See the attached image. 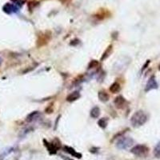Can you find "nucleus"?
<instances>
[{"label":"nucleus","mask_w":160,"mask_h":160,"mask_svg":"<svg viewBox=\"0 0 160 160\" xmlns=\"http://www.w3.org/2000/svg\"><path fill=\"white\" fill-rule=\"evenodd\" d=\"M114 102H115V105L116 106V108H119V109L123 108L124 106H125L126 103H127L126 99L122 96H118L117 98H115Z\"/></svg>","instance_id":"obj_8"},{"label":"nucleus","mask_w":160,"mask_h":160,"mask_svg":"<svg viewBox=\"0 0 160 160\" xmlns=\"http://www.w3.org/2000/svg\"><path fill=\"white\" fill-rule=\"evenodd\" d=\"M120 90H121V87H120L119 83H118V82H114V83L110 87V91H111V92H112L113 94L119 92Z\"/></svg>","instance_id":"obj_12"},{"label":"nucleus","mask_w":160,"mask_h":160,"mask_svg":"<svg viewBox=\"0 0 160 160\" xmlns=\"http://www.w3.org/2000/svg\"><path fill=\"white\" fill-rule=\"evenodd\" d=\"M12 150L13 148H10V149L7 150V151H4L3 152L1 153V154H0V160H3L4 158H5V157L8 155H9L10 153L12 151Z\"/></svg>","instance_id":"obj_16"},{"label":"nucleus","mask_w":160,"mask_h":160,"mask_svg":"<svg viewBox=\"0 0 160 160\" xmlns=\"http://www.w3.org/2000/svg\"><path fill=\"white\" fill-rule=\"evenodd\" d=\"M159 70H160V65H159Z\"/></svg>","instance_id":"obj_20"},{"label":"nucleus","mask_w":160,"mask_h":160,"mask_svg":"<svg viewBox=\"0 0 160 160\" xmlns=\"http://www.w3.org/2000/svg\"><path fill=\"white\" fill-rule=\"evenodd\" d=\"M156 88H158V83L155 80V76H151L146 86V91H151V90L156 89Z\"/></svg>","instance_id":"obj_7"},{"label":"nucleus","mask_w":160,"mask_h":160,"mask_svg":"<svg viewBox=\"0 0 160 160\" xmlns=\"http://www.w3.org/2000/svg\"><path fill=\"white\" fill-rule=\"evenodd\" d=\"M108 118H100L98 122V126H99L100 128H105L106 127H107V125H108Z\"/></svg>","instance_id":"obj_14"},{"label":"nucleus","mask_w":160,"mask_h":160,"mask_svg":"<svg viewBox=\"0 0 160 160\" xmlns=\"http://www.w3.org/2000/svg\"><path fill=\"white\" fill-rule=\"evenodd\" d=\"M41 118H42V114L39 111H33V112H31V114H29L27 116L26 121L28 122H36V121L39 120Z\"/></svg>","instance_id":"obj_6"},{"label":"nucleus","mask_w":160,"mask_h":160,"mask_svg":"<svg viewBox=\"0 0 160 160\" xmlns=\"http://www.w3.org/2000/svg\"><path fill=\"white\" fill-rule=\"evenodd\" d=\"M2 58H0V66H1V64H2Z\"/></svg>","instance_id":"obj_19"},{"label":"nucleus","mask_w":160,"mask_h":160,"mask_svg":"<svg viewBox=\"0 0 160 160\" xmlns=\"http://www.w3.org/2000/svg\"><path fill=\"white\" fill-rule=\"evenodd\" d=\"M100 115V109L98 107L93 108L91 111V116L93 118H97Z\"/></svg>","instance_id":"obj_13"},{"label":"nucleus","mask_w":160,"mask_h":160,"mask_svg":"<svg viewBox=\"0 0 160 160\" xmlns=\"http://www.w3.org/2000/svg\"><path fill=\"white\" fill-rule=\"evenodd\" d=\"M44 142V145L47 148H48V151L51 155H55L56 154L57 151H58V148H60V142H58V143H55V142H48V141H46V140H43Z\"/></svg>","instance_id":"obj_5"},{"label":"nucleus","mask_w":160,"mask_h":160,"mask_svg":"<svg viewBox=\"0 0 160 160\" xmlns=\"http://www.w3.org/2000/svg\"><path fill=\"white\" fill-rule=\"evenodd\" d=\"M98 62H97L96 60H92V61L90 62L88 68H89V69H91V68H97V67H98Z\"/></svg>","instance_id":"obj_17"},{"label":"nucleus","mask_w":160,"mask_h":160,"mask_svg":"<svg viewBox=\"0 0 160 160\" xmlns=\"http://www.w3.org/2000/svg\"><path fill=\"white\" fill-rule=\"evenodd\" d=\"M148 120V115L144 111H138L132 115L131 118V125L135 128H138L143 125Z\"/></svg>","instance_id":"obj_1"},{"label":"nucleus","mask_w":160,"mask_h":160,"mask_svg":"<svg viewBox=\"0 0 160 160\" xmlns=\"http://www.w3.org/2000/svg\"><path fill=\"white\" fill-rule=\"evenodd\" d=\"M11 1H12V2H14V3H16V2H19V1H21V0H11Z\"/></svg>","instance_id":"obj_18"},{"label":"nucleus","mask_w":160,"mask_h":160,"mask_svg":"<svg viewBox=\"0 0 160 160\" xmlns=\"http://www.w3.org/2000/svg\"><path fill=\"white\" fill-rule=\"evenodd\" d=\"M131 152L135 156L144 158L148 156L149 153V148L145 145H136L131 150Z\"/></svg>","instance_id":"obj_2"},{"label":"nucleus","mask_w":160,"mask_h":160,"mask_svg":"<svg viewBox=\"0 0 160 160\" xmlns=\"http://www.w3.org/2000/svg\"><path fill=\"white\" fill-rule=\"evenodd\" d=\"M79 97V92H78V91H75V92H72L71 94H70V95L67 97V100H68V102H74V101L78 99Z\"/></svg>","instance_id":"obj_10"},{"label":"nucleus","mask_w":160,"mask_h":160,"mask_svg":"<svg viewBox=\"0 0 160 160\" xmlns=\"http://www.w3.org/2000/svg\"><path fill=\"white\" fill-rule=\"evenodd\" d=\"M98 96L101 102H108L109 100V95L106 91H99L98 94Z\"/></svg>","instance_id":"obj_11"},{"label":"nucleus","mask_w":160,"mask_h":160,"mask_svg":"<svg viewBox=\"0 0 160 160\" xmlns=\"http://www.w3.org/2000/svg\"><path fill=\"white\" fill-rule=\"evenodd\" d=\"M20 7L16 3H9L7 2L2 7V11L4 13L8 15H11V14H15L19 11Z\"/></svg>","instance_id":"obj_4"},{"label":"nucleus","mask_w":160,"mask_h":160,"mask_svg":"<svg viewBox=\"0 0 160 160\" xmlns=\"http://www.w3.org/2000/svg\"><path fill=\"white\" fill-rule=\"evenodd\" d=\"M154 155L156 158H160V142L155 146V149H154Z\"/></svg>","instance_id":"obj_15"},{"label":"nucleus","mask_w":160,"mask_h":160,"mask_svg":"<svg viewBox=\"0 0 160 160\" xmlns=\"http://www.w3.org/2000/svg\"><path fill=\"white\" fill-rule=\"evenodd\" d=\"M134 144V140L130 137H121L117 141L116 147L119 150H127Z\"/></svg>","instance_id":"obj_3"},{"label":"nucleus","mask_w":160,"mask_h":160,"mask_svg":"<svg viewBox=\"0 0 160 160\" xmlns=\"http://www.w3.org/2000/svg\"><path fill=\"white\" fill-rule=\"evenodd\" d=\"M64 150L65 151H67L68 153H69L70 155H72L73 157H75V158H82V155L80 154V153L77 152L74 148H71V147H68V146H65L64 147Z\"/></svg>","instance_id":"obj_9"}]
</instances>
